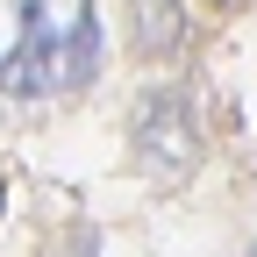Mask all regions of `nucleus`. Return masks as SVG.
<instances>
[{
    "mask_svg": "<svg viewBox=\"0 0 257 257\" xmlns=\"http://www.w3.org/2000/svg\"><path fill=\"white\" fill-rule=\"evenodd\" d=\"M22 29L15 50L0 57V93L43 100V93H79L100 72V0H15Z\"/></svg>",
    "mask_w": 257,
    "mask_h": 257,
    "instance_id": "f257e3e1",
    "label": "nucleus"
},
{
    "mask_svg": "<svg viewBox=\"0 0 257 257\" xmlns=\"http://www.w3.org/2000/svg\"><path fill=\"white\" fill-rule=\"evenodd\" d=\"M136 157L150 172H186L193 165V121L179 107V93H150L136 114Z\"/></svg>",
    "mask_w": 257,
    "mask_h": 257,
    "instance_id": "f03ea898",
    "label": "nucleus"
},
{
    "mask_svg": "<svg viewBox=\"0 0 257 257\" xmlns=\"http://www.w3.org/2000/svg\"><path fill=\"white\" fill-rule=\"evenodd\" d=\"M179 43H186L179 0H136V50L143 57H172Z\"/></svg>",
    "mask_w": 257,
    "mask_h": 257,
    "instance_id": "7ed1b4c3",
    "label": "nucleus"
},
{
    "mask_svg": "<svg viewBox=\"0 0 257 257\" xmlns=\"http://www.w3.org/2000/svg\"><path fill=\"white\" fill-rule=\"evenodd\" d=\"M207 8H229V15H236V8H250V0H207Z\"/></svg>",
    "mask_w": 257,
    "mask_h": 257,
    "instance_id": "20e7f679",
    "label": "nucleus"
},
{
    "mask_svg": "<svg viewBox=\"0 0 257 257\" xmlns=\"http://www.w3.org/2000/svg\"><path fill=\"white\" fill-rule=\"evenodd\" d=\"M250 257H257V250H250Z\"/></svg>",
    "mask_w": 257,
    "mask_h": 257,
    "instance_id": "39448f33",
    "label": "nucleus"
}]
</instances>
